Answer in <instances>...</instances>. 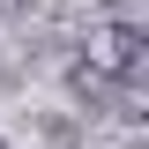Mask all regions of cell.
I'll list each match as a JSON object with an SVG mask.
<instances>
[{
	"label": "cell",
	"instance_id": "7a4b0ae2",
	"mask_svg": "<svg viewBox=\"0 0 149 149\" xmlns=\"http://www.w3.org/2000/svg\"><path fill=\"white\" fill-rule=\"evenodd\" d=\"M15 8H22V0H0V15H15Z\"/></svg>",
	"mask_w": 149,
	"mask_h": 149
},
{
	"label": "cell",
	"instance_id": "6da1fadb",
	"mask_svg": "<svg viewBox=\"0 0 149 149\" xmlns=\"http://www.w3.org/2000/svg\"><path fill=\"white\" fill-rule=\"evenodd\" d=\"M142 52H149V37L134 30V22H112V30L97 37V67L104 74H142Z\"/></svg>",
	"mask_w": 149,
	"mask_h": 149
},
{
	"label": "cell",
	"instance_id": "277c9868",
	"mask_svg": "<svg viewBox=\"0 0 149 149\" xmlns=\"http://www.w3.org/2000/svg\"><path fill=\"white\" fill-rule=\"evenodd\" d=\"M0 149H8V142H0Z\"/></svg>",
	"mask_w": 149,
	"mask_h": 149
},
{
	"label": "cell",
	"instance_id": "3957f363",
	"mask_svg": "<svg viewBox=\"0 0 149 149\" xmlns=\"http://www.w3.org/2000/svg\"><path fill=\"white\" fill-rule=\"evenodd\" d=\"M104 8H134V0H104Z\"/></svg>",
	"mask_w": 149,
	"mask_h": 149
}]
</instances>
